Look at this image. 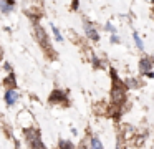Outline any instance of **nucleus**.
Listing matches in <instances>:
<instances>
[{
    "label": "nucleus",
    "instance_id": "13",
    "mask_svg": "<svg viewBox=\"0 0 154 149\" xmlns=\"http://www.w3.org/2000/svg\"><path fill=\"white\" fill-rule=\"evenodd\" d=\"M111 42H113V43H119V36L113 35V36H111Z\"/></svg>",
    "mask_w": 154,
    "mask_h": 149
},
{
    "label": "nucleus",
    "instance_id": "5",
    "mask_svg": "<svg viewBox=\"0 0 154 149\" xmlns=\"http://www.w3.org/2000/svg\"><path fill=\"white\" fill-rule=\"evenodd\" d=\"M18 95L15 89H7V93H5V103H7L8 106H14L15 101H17Z\"/></svg>",
    "mask_w": 154,
    "mask_h": 149
},
{
    "label": "nucleus",
    "instance_id": "9",
    "mask_svg": "<svg viewBox=\"0 0 154 149\" xmlns=\"http://www.w3.org/2000/svg\"><path fill=\"white\" fill-rule=\"evenodd\" d=\"M90 149H103V144L98 138H93L91 139V144H90Z\"/></svg>",
    "mask_w": 154,
    "mask_h": 149
},
{
    "label": "nucleus",
    "instance_id": "12",
    "mask_svg": "<svg viewBox=\"0 0 154 149\" xmlns=\"http://www.w3.org/2000/svg\"><path fill=\"white\" fill-rule=\"evenodd\" d=\"M51 32H53V35H55V38L58 40V42H63V36H61V33H60V30L57 28V26H51Z\"/></svg>",
    "mask_w": 154,
    "mask_h": 149
},
{
    "label": "nucleus",
    "instance_id": "6",
    "mask_svg": "<svg viewBox=\"0 0 154 149\" xmlns=\"http://www.w3.org/2000/svg\"><path fill=\"white\" fill-rule=\"evenodd\" d=\"M151 68H152V61H151V58H143L139 61L141 73H151Z\"/></svg>",
    "mask_w": 154,
    "mask_h": 149
},
{
    "label": "nucleus",
    "instance_id": "7",
    "mask_svg": "<svg viewBox=\"0 0 154 149\" xmlns=\"http://www.w3.org/2000/svg\"><path fill=\"white\" fill-rule=\"evenodd\" d=\"M5 86H8V89H15V86H17V79H15L14 73H10V75L7 76V79H5Z\"/></svg>",
    "mask_w": 154,
    "mask_h": 149
},
{
    "label": "nucleus",
    "instance_id": "8",
    "mask_svg": "<svg viewBox=\"0 0 154 149\" xmlns=\"http://www.w3.org/2000/svg\"><path fill=\"white\" fill-rule=\"evenodd\" d=\"M14 5H15L14 2H0V10H2L4 13H7V12H10V8Z\"/></svg>",
    "mask_w": 154,
    "mask_h": 149
},
{
    "label": "nucleus",
    "instance_id": "3",
    "mask_svg": "<svg viewBox=\"0 0 154 149\" xmlns=\"http://www.w3.org/2000/svg\"><path fill=\"white\" fill-rule=\"evenodd\" d=\"M50 103H63V104H66L68 99H66V93L65 91H60V89H55L53 95L50 96Z\"/></svg>",
    "mask_w": 154,
    "mask_h": 149
},
{
    "label": "nucleus",
    "instance_id": "4",
    "mask_svg": "<svg viewBox=\"0 0 154 149\" xmlns=\"http://www.w3.org/2000/svg\"><path fill=\"white\" fill-rule=\"evenodd\" d=\"M85 32H86L88 38H91L93 42H98V40H100V35H98V32L94 30V26L91 25L90 22H86V23H85Z\"/></svg>",
    "mask_w": 154,
    "mask_h": 149
},
{
    "label": "nucleus",
    "instance_id": "11",
    "mask_svg": "<svg viewBox=\"0 0 154 149\" xmlns=\"http://www.w3.org/2000/svg\"><path fill=\"white\" fill-rule=\"evenodd\" d=\"M134 42H136V46H137V48H139L141 51H143V50H144V45H143V40L139 38V35H137L136 32H134Z\"/></svg>",
    "mask_w": 154,
    "mask_h": 149
},
{
    "label": "nucleus",
    "instance_id": "2",
    "mask_svg": "<svg viewBox=\"0 0 154 149\" xmlns=\"http://www.w3.org/2000/svg\"><path fill=\"white\" fill-rule=\"evenodd\" d=\"M35 33H37V36H38V43H40L42 46H43L45 50H47V53H53L55 50H53V46H51V43H50V40H48V36H47V33L43 32V30L40 28V26H35Z\"/></svg>",
    "mask_w": 154,
    "mask_h": 149
},
{
    "label": "nucleus",
    "instance_id": "10",
    "mask_svg": "<svg viewBox=\"0 0 154 149\" xmlns=\"http://www.w3.org/2000/svg\"><path fill=\"white\" fill-rule=\"evenodd\" d=\"M60 149H75V144L71 141H60Z\"/></svg>",
    "mask_w": 154,
    "mask_h": 149
},
{
    "label": "nucleus",
    "instance_id": "1",
    "mask_svg": "<svg viewBox=\"0 0 154 149\" xmlns=\"http://www.w3.org/2000/svg\"><path fill=\"white\" fill-rule=\"evenodd\" d=\"M25 134H27V139H28V142H30L32 149H45L43 142H42V139H40V132H38L37 129H30V131H27Z\"/></svg>",
    "mask_w": 154,
    "mask_h": 149
}]
</instances>
